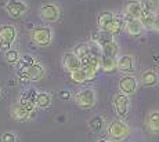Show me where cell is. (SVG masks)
Here are the masks:
<instances>
[{
    "mask_svg": "<svg viewBox=\"0 0 159 142\" xmlns=\"http://www.w3.org/2000/svg\"><path fill=\"white\" fill-rule=\"evenodd\" d=\"M107 132L114 141H123L130 135V127L122 120H114L107 127Z\"/></svg>",
    "mask_w": 159,
    "mask_h": 142,
    "instance_id": "cell-1",
    "label": "cell"
},
{
    "mask_svg": "<svg viewBox=\"0 0 159 142\" xmlns=\"http://www.w3.org/2000/svg\"><path fill=\"white\" fill-rule=\"evenodd\" d=\"M17 37V31L13 25H3L0 26V50L7 53L11 44Z\"/></svg>",
    "mask_w": 159,
    "mask_h": 142,
    "instance_id": "cell-2",
    "label": "cell"
},
{
    "mask_svg": "<svg viewBox=\"0 0 159 142\" xmlns=\"http://www.w3.org/2000/svg\"><path fill=\"white\" fill-rule=\"evenodd\" d=\"M75 102L79 108L90 109L96 105V91L93 88H84L79 91L75 97Z\"/></svg>",
    "mask_w": 159,
    "mask_h": 142,
    "instance_id": "cell-3",
    "label": "cell"
},
{
    "mask_svg": "<svg viewBox=\"0 0 159 142\" xmlns=\"http://www.w3.org/2000/svg\"><path fill=\"white\" fill-rule=\"evenodd\" d=\"M32 41L39 47L48 46L51 43V31L46 26H36L30 33Z\"/></svg>",
    "mask_w": 159,
    "mask_h": 142,
    "instance_id": "cell-4",
    "label": "cell"
},
{
    "mask_svg": "<svg viewBox=\"0 0 159 142\" xmlns=\"http://www.w3.org/2000/svg\"><path fill=\"white\" fill-rule=\"evenodd\" d=\"M129 105H130V99L129 95L123 94V93H118L114 97V108L115 112L119 114L120 117H125L129 112Z\"/></svg>",
    "mask_w": 159,
    "mask_h": 142,
    "instance_id": "cell-5",
    "label": "cell"
},
{
    "mask_svg": "<svg viewBox=\"0 0 159 142\" xmlns=\"http://www.w3.org/2000/svg\"><path fill=\"white\" fill-rule=\"evenodd\" d=\"M137 87H139V81L131 75H126L119 80V90H120V93H123L126 95L134 94L137 91Z\"/></svg>",
    "mask_w": 159,
    "mask_h": 142,
    "instance_id": "cell-6",
    "label": "cell"
},
{
    "mask_svg": "<svg viewBox=\"0 0 159 142\" xmlns=\"http://www.w3.org/2000/svg\"><path fill=\"white\" fill-rule=\"evenodd\" d=\"M62 65L64 69L68 71L69 73L78 71V69H82V61L75 55V53H65L62 55Z\"/></svg>",
    "mask_w": 159,
    "mask_h": 142,
    "instance_id": "cell-7",
    "label": "cell"
},
{
    "mask_svg": "<svg viewBox=\"0 0 159 142\" xmlns=\"http://www.w3.org/2000/svg\"><path fill=\"white\" fill-rule=\"evenodd\" d=\"M144 13L143 10V6L140 2L137 0H130L125 4V14H126L127 18H133V19H140Z\"/></svg>",
    "mask_w": 159,
    "mask_h": 142,
    "instance_id": "cell-8",
    "label": "cell"
},
{
    "mask_svg": "<svg viewBox=\"0 0 159 142\" xmlns=\"http://www.w3.org/2000/svg\"><path fill=\"white\" fill-rule=\"evenodd\" d=\"M38 94H39V93L36 91V90H33V88L26 90V91L21 95L20 102H18V104L22 105V106H25L26 109L32 113L33 105H36V98H38ZM33 113H35V112H33ZM33 113H32V116H33Z\"/></svg>",
    "mask_w": 159,
    "mask_h": 142,
    "instance_id": "cell-9",
    "label": "cell"
},
{
    "mask_svg": "<svg viewBox=\"0 0 159 142\" xmlns=\"http://www.w3.org/2000/svg\"><path fill=\"white\" fill-rule=\"evenodd\" d=\"M40 17L47 22H56L60 17V11L56 4H44L40 8Z\"/></svg>",
    "mask_w": 159,
    "mask_h": 142,
    "instance_id": "cell-10",
    "label": "cell"
},
{
    "mask_svg": "<svg viewBox=\"0 0 159 142\" xmlns=\"http://www.w3.org/2000/svg\"><path fill=\"white\" fill-rule=\"evenodd\" d=\"M134 66H136V62H134V57L131 55H122L118 59V71H120L122 73L129 75L134 72Z\"/></svg>",
    "mask_w": 159,
    "mask_h": 142,
    "instance_id": "cell-11",
    "label": "cell"
},
{
    "mask_svg": "<svg viewBox=\"0 0 159 142\" xmlns=\"http://www.w3.org/2000/svg\"><path fill=\"white\" fill-rule=\"evenodd\" d=\"M126 26H125V29H126V32L129 33L130 36H140L144 31V26H143V24L140 22V19H133V18H127L126 17Z\"/></svg>",
    "mask_w": 159,
    "mask_h": 142,
    "instance_id": "cell-12",
    "label": "cell"
},
{
    "mask_svg": "<svg viewBox=\"0 0 159 142\" xmlns=\"http://www.w3.org/2000/svg\"><path fill=\"white\" fill-rule=\"evenodd\" d=\"M7 11L13 18H18L21 14L26 11V4L21 0H11L7 4Z\"/></svg>",
    "mask_w": 159,
    "mask_h": 142,
    "instance_id": "cell-13",
    "label": "cell"
},
{
    "mask_svg": "<svg viewBox=\"0 0 159 142\" xmlns=\"http://www.w3.org/2000/svg\"><path fill=\"white\" fill-rule=\"evenodd\" d=\"M145 126L151 134H159V112H151V113L147 116L145 120Z\"/></svg>",
    "mask_w": 159,
    "mask_h": 142,
    "instance_id": "cell-14",
    "label": "cell"
},
{
    "mask_svg": "<svg viewBox=\"0 0 159 142\" xmlns=\"http://www.w3.org/2000/svg\"><path fill=\"white\" fill-rule=\"evenodd\" d=\"M159 83V76L155 71H144L141 73V84L145 87H155Z\"/></svg>",
    "mask_w": 159,
    "mask_h": 142,
    "instance_id": "cell-15",
    "label": "cell"
},
{
    "mask_svg": "<svg viewBox=\"0 0 159 142\" xmlns=\"http://www.w3.org/2000/svg\"><path fill=\"white\" fill-rule=\"evenodd\" d=\"M73 53H75V55L82 61V65L86 63L89 59L93 57V54H91V47L89 46V44H78V46L75 47V50H73Z\"/></svg>",
    "mask_w": 159,
    "mask_h": 142,
    "instance_id": "cell-16",
    "label": "cell"
},
{
    "mask_svg": "<svg viewBox=\"0 0 159 142\" xmlns=\"http://www.w3.org/2000/svg\"><path fill=\"white\" fill-rule=\"evenodd\" d=\"M112 36L114 35H111V33L107 32V31H100L98 33H94L91 39H93V41L97 44V46L104 47V46H107V44L114 41V37H112Z\"/></svg>",
    "mask_w": 159,
    "mask_h": 142,
    "instance_id": "cell-17",
    "label": "cell"
},
{
    "mask_svg": "<svg viewBox=\"0 0 159 142\" xmlns=\"http://www.w3.org/2000/svg\"><path fill=\"white\" fill-rule=\"evenodd\" d=\"M26 73H28L29 81H39V80L43 79L44 69L40 63H35V65H32L30 68L26 69Z\"/></svg>",
    "mask_w": 159,
    "mask_h": 142,
    "instance_id": "cell-18",
    "label": "cell"
},
{
    "mask_svg": "<svg viewBox=\"0 0 159 142\" xmlns=\"http://www.w3.org/2000/svg\"><path fill=\"white\" fill-rule=\"evenodd\" d=\"M114 19H115V15L111 13V11H104V13H101L98 15L97 22H98V26L101 31H107V28H108L109 24H111Z\"/></svg>",
    "mask_w": 159,
    "mask_h": 142,
    "instance_id": "cell-19",
    "label": "cell"
},
{
    "mask_svg": "<svg viewBox=\"0 0 159 142\" xmlns=\"http://www.w3.org/2000/svg\"><path fill=\"white\" fill-rule=\"evenodd\" d=\"M119 51L118 43L114 40L112 43L107 44V46L101 47V57H107V58H116V54Z\"/></svg>",
    "mask_w": 159,
    "mask_h": 142,
    "instance_id": "cell-20",
    "label": "cell"
},
{
    "mask_svg": "<svg viewBox=\"0 0 159 142\" xmlns=\"http://www.w3.org/2000/svg\"><path fill=\"white\" fill-rule=\"evenodd\" d=\"M100 68H101L104 72H114L115 69H118V59L101 57V61H100Z\"/></svg>",
    "mask_w": 159,
    "mask_h": 142,
    "instance_id": "cell-21",
    "label": "cell"
},
{
    "mask_svg": "<svg viewBox=\"0 0 159 142\" xmlns=\"http://www.w3.org/2000/svg\"><path fill=\"white\" fill-rule=\"evenodd\" d=\"M125 26H126V22H125L123 19H120V18L115 17V19L112 21V22L109 24V26L107 28V32H109L111 35H118V33H120L123 31Z\"/></svg>",
    "mask_w": 159,
    "mask_h": 142,
    "instance_id": "cell-22",
    "label": "cell"
},
{
    "mask_svg": "<svg viewBox=\"0 0 159 142\" xmlns=\"http://www.w3.org/2000/svg\"><path fill=\"white\" fill-rule=\"evenodd\" d=\"M13 116L15 117L17 120H26L29 116H32V113L26 109L25 106H22V105H20V104H17L14 106V109H13Z\"/></svg>",
    "mask_w": 159,
    "mask_h": 142,
    "instance_id": "cell-23",
    "label": "cell"
},
{
    "mask_svg": "<svg viewBox=\"0 0 159 142\" xmlns=\"http://www.w3.org/2000/svg\"><path fill=\"white\" fill-rule=\"evenodd\" d=\"M143 6V10L147 13L157 14L159 8V0H139Z\"/></svg>",
    "mask_w": 159,
    "mask_h": 142,
    "instance_id": "cell-24",
    "label": "cell"
},
{
    "mask_svg": "<svg viewBox=\"0 0 159 142\" xmlns=\"http://www.w3.org/2000/svg\"><path fill=\"white\" fill-rule=\"evenodd\" d=\"M104 126H105V123H104V119L101 116H94L89 120V127H90V130L94 132L101 131L104 128Z\"/></svg>",
    "mask_w": 159,
    "mask_h": 142,
    "instance_id": "cell-25",
    "label": "cell"
},
{
    "mask_svg": "<svg viewBox=\"0 0 159 142\" xmlns=\"http://www.w3.org/2000/svg\"><path fill=\"white\" fill-rule=\"evenodd\" d=\"M71 79H72V81H75V83H78V84H83L89 80V77L83 69H78V71L71 73Z\"/></svg>",
    "mask_w": 159,
    "mask_h": 142,
    "instance_id": "cell-26",
    "label": "cell"
},
{
    "mask_svg": "<svg viewBox=\"0 0 159 142\" xmlns=\"http://www.w3.org/2000/svg\"><path fill=\"white\" fill-rule=\"evenodd\" d=\"M154 18H155V14L147 13V11L143 13L141 18H140V22L143 24L144 29H152V25H154Z\"/></svg>",
    "mask_w": 159,
    "mask_h": 142,
    "instance_id": "cell-27",
    "label": "cell"
},
{
    "mask_svg": "<svg viewBox=\"0 0 159 142\" xmlns=\"http://www.w3.org/2000/svg\"><path fill=\"white\" fill-rule=\"evenodd\" d=\"M51 104V97L47 93H39L38 98H36V105L39 108H47Z\"/></svg>",
    "mask_w": 159,
    "mask_h": 142,
    "instance_id": "cell-28",
    "label": "cell"
},
{
    "mask_svg": "<svg viewBox=\"0 0 159 142\" xmlns=\"http://www.w3.org/2000/svg\"><path fill=\"white\" fill-rule=\"evenodd\" d=\"M4 58H6V61H7V63H10V65H15V63L20 62V59H21L17 50H8L7 53H6Z\"/></svg>",
    "mask_w": 159,
    "mask_h": 142,
    "instance_id": "cell-29",
    "label": "cell"
},
{
    "mask_svg": "<svg viewBox=\"0 0 159 142\" xmlns=\"http://www.w3.org/2000/svg\"><path fill=\"white\" fill-rule=\"evenodd\" d=\"M35 58H33L32 55H29V54H26V55H22V58L20 59V69H28L30 68L32 65H35Z\"/></svg>",
    "mask_w": 159,
    "mask_h": 142,
    "instance_id": "cell-30",
    "label": "cell"
},
{
    "mask_svg": "<svg viewBox=\"0 0 159 142\" xmlns=\"http://www.w3.org/2000/svg\"><path fill=\"white\" fill-rule=\"evenodd\" d=\"M2 142H15V135L13 132H4L2 135Z\"/></svg>",
    "mask_w": 159,
    "mask_h": 142,
    "instance_id": "cell-31",
    "label": "cell"
},
{
    "mask_svg": "<svg viewBox=\"0 0 159 142\" xmlns=\"http://www.w3.org/2000/svg\"><path fill=\"white\" fill-rule=\"evenodd\" d=\"M58 97H60L62 101H66V99L71 98V94H69L68 90H61V91L58 93Z\"/></svg>",
    "mask_w": 159,
    "mask_h": 142,
    "instance_id": "cell-32",
    "label": "cell"
},
{
    "mask_svg": "<svg viewBox=\"0 0 159 142\" xmlns=\"http://www.w3.org/2000/svg\"><path fill=\"white\" fill-rule=\"evenodd\" d=\"M152 31H155V32L159 33V14H155L154 25H152Z\"/></svg>",
    "mask_w": 159,
    "mask_h": 142,
    "instance_id": "cell-33",
    "label": "cell"
},
{
    "mask_svg": "<svg viewBox=\"0 0 159 142\" xmlns=\"http://www.w3.org/2000/svg\"><path fill=\"white\" fill-rule=\"evenodd\" d=\"M97 142H109V141H107V140H98Z\"/></svg>",
    "mask_w": 159,
    "mask_h": 142,
    "instance_id": "cell-34",
    "label": "cell"
},
{
    "mask_svg": "<svg viewBox=\"0 0 159 142\" xmlns=\"http://www.w3.org/2000/svg\"><path fill=\"white\" fill-rule=\"evenodd\" d=\"M0 93H2V91H0Z\"/></svg>",
    "mask_w": 159,
    "mask_h": 142,
    "instance_id": "cell-35",
    "label": "cell"
}]
</instances>
